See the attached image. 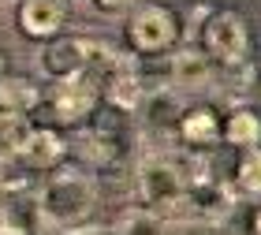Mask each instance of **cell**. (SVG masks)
Instances as JSON below:
<instances>
[{
  "label": "cell",
  "mask_w": 261,
  "mask_h": 235,
  "mask_svg": "<svg viewBox=\"0 0 261 235\" xmlns=\"http://www.w3.org/2000/svg\"><path fill=\"white\" fill-rule=\"evenodd\" d=\"M97 209V179L86 168H56L38 191V213L53 228L79 231Z\"/></svg>",
  "instance_id": "1"
},
{
  "label": "cell",
  "mask_w": 261,
  "mask_h": 235,
  "mask_svg": "<svg viewBox=\"0 0 261 235\" xmlns=\"http://www.w3.org/2000/svg\"><path fill=\"white\" fill-rule=\"evenodd\" d=\"M183 38V27H179V15L168 8V4H135L130 8V19H127V41L130 49L142 53V56H161V53H175V45Z\"/></svg>",
  "instance_id": "2"
},
{
  "label": "cell",
  "mask_w": 261,
  "mask_h": 235,
  "mask_svg": "<svg viewBox=\"0 0 261 235\" xmlns=\"http://www.w3.org/2000/svg\"><path fill=\"white\" fill-rule=\"evenodd\" d=\"M187 172L179 168V161L172 157H149L138 164V175H135V191H138V202L153 209V213H172V209L187 205Z\"/></svg>",
  "instance_id": "3"
},
{
  "label": "cell",
  "mask_w": 261,
  "mask_h": 235,
  "mask_svg": "<svg viewBox=\"0 0 261 235\" xmlns=\"http://www.w3.org/2000/svg\"><path fill=\"white\" fill-rule=\"evenodd\" d=\"M201 49L209 53V60L217 67H235L250 60V34H246L243 15L235 11H213L201 22Z\"/></svg>",
  "instance_id": "4"
},
{
  "label": "cell",
  "mask_w": 261,
  "mask_h": 235,
  "mask_svg": "<svg viewBox=\"0 0 261 235\" xmlns=\"http://www.w3.org/2000/svg\"><path fill=\"white\" fill-rule=\"evenodd\" d=\"M101 101V82L93 75H79V79H60L49 86V109L60 123L75 127V123H86L93 109Z\"/></svg>",
  "instance_id": "5"
},
{
  "label": "cell",
  "mask_w": 261,
  "mask_h": 235,
  "mask_svg": "<svg viewBox=\"0 0 261 235\" xmlns=\"http://www.w3.org/2000/svg\"><path fill=\"white\" fill-rule=\"evenodd\" d=\"M90 56H93V38L82 34H56L41 53V75L60 82V79H79L90 75Z\"/></svg>",
  "instance_id": "6"
},
{
  "label": "cell",
  "mask_w": 261,
  "mask_h": 235,
  "mask_svg": "<svg viewBox=\"0 0 261 235\" xmlns=\"http://www.w3.org/2000/svg\"><path fill=\"white\" fill-rule=\"evenodd\" d=\"M11 153L30 172H53V168H60V161L67 153V142L56 127H27L19 135V142L11 146Z\"/></svg>",
  "instance_id": "7"
},
{
  "label": "cell",
  "mask_w": 261,
  "mask_h": 235,
  "mask_svg": "<svg viewBox=\"0 0 261 235\" xmlns=\"http://www.w3.org/2000/svg\"><path fill=\"white\" fill-rule=\"evenodd\" d=\"M67 22V0H19L15 27L34 41H53Z\"/></svg>",
  "instance_id": "8"
},
{
  "label": "cell",
  "mask_w": 261,
  "mask_h": 235,
  "mask_svg": "<svg viewBox=\"0 0 261 235\" xmlns=\"http://www.w3.org/2000/svg\"><path fill=\"white\" fill-rule=\"evenodd\" d=\"M175 138L191 149H213L224 138V127H220V112L213 109L209 101H198V105H183L179 112V123H175Z\"/></svg>",
  "instance_id": "9"
},
{
  "label": "cell",
  "mask_w": 261,
  "mask_h": 235,
  "mask_svg": "<svg viewBox=\"0 0 261 235\" xmlns=\"http://www.w3.org/2000/svg\"><path fill=\"white\" fill-rule=\"evenodd\" d=\"M213 79H217V64L209 60L205 49H175L172 60H168V82L175 90H187V93H198L213 86Z\"/></svg>",
  "instance_id": "10"
},
{
  "label": "cell",
  "mask_w": 261,
  "mask_h": 235,
  "mask_svg": "<svg viewBox=\"0 0 261 235\" xmlns=\"http://www.w3.org/2000/svg\"><path fill=\"white\" fill-rule=\"evenodd\" d=\"M146 93H149L146 82H142V75L127 60H120L109 75L101 79V97L109 101L112 109H120V112H138L142 101H146Z\"/></svg>",
  "instance_id": "11"
},
{
  "label": "cell",
  "mask_w": 261,
  "mask_h": 235,
  "mask_svg": "<svg viewBox=\"0 0 261 235\" xmlns=\"http://www.w3.org/2000/svg\"><path fill=\"white\" fill-rule=\"evenodd\" d=\"M187 205L198 220H209V224H220V220L231 217L235 209V191L224 179H205L187 187Z\"/></svg>",
  "instance_id": "12"
},
{
  "label": "cell",
  "mask_w": 261,
  "mask_h": 235,
  "mask_svg": "<svg viewBox=\"0 0 261 235\" xmlns=\"http://www.w3.org/2000/svg\"><path fill=\"white\" fill-rule=\"evenodd\" d=\"M0 105H4L8 112H15V116H30L41 105V86L30 75L8 71L4 79H0Z\"/></svg>",
  "instance_id": "13"
},
{
  "label": "cell",
  "mask_w": 261,
  "mask_h": 235,
  "mask_svg": "<svg viewBox=\"0 0 261 235\" xmlns=\"http://www.w3.org/2000/svg\"><path fill=\"white\" fill-rule=\"evenodd\" d=\"M224 142L235 149H254L261 146V112L250 105H239L228 120H224Z\"/></svg>",
  "instance_id": "14"
},
{
  "label": "cell",
  "mask_w": 261,
  "mask_h": 235,
  "mask_svg": "<svg viewBox=\"0 0 261 235\" xmlns=\"http://www.w3.org/2000/svg\"><path fill=\"white\" fill-rule=\"evenodd\" d=\"M142 120L149 127H175L179 123V112H183V101L175 97V90H164V93H146L142 101Z\"/></svg>",
  "instance_id": "15"
},
{
  "label": "cell",
  "mask_w": 261,
  "mask_h": 235,
  "mask_svg": "<svg viewBox=\"0 0 261 235\" xmlns=\"http://www.w3.org/2000/svg\"><path fill=\"white\" fill-rule=\"evenodd\" d=\"M235 187L250 198H261V146L254 149H239L235 161Z\"/></svg>",
  "instance_id": "16"
},
{
  "label": "cell",
  "mask_w": 261,
  "mask_h": 235,
  "mask_svg": "<svg viewBox=\"0 0 261 235\" xmlns=\"http://www.w3.org/2000/svg\"><path fill=\"white\" fill-rule=\"evenodd\" d=\"M75 146H79V153H82L86 164H109L116 157V142L105 131H97V127H93V131H79Z\"/></svg>",
  "instance_id": "17"
},
{
  "label": "cell",
  "mask_w": 261,
  "mask_h": 235,
  "mask_svg": "<svg viewBox=\"0 0 261 235\" xmlns=\"http://www.w3.org/2000/svg\"><path fill=\"white\" fill-rule=\"evenodd\" d=\"M116 235H164V217L153 209H130L123 213V220L116 224Z\"/></svg>",
  "instance_id": "18"
},
{
  "label": "cell",
  "mask_w": 261,
  "mask_h": 235,
  "mask_svg": "<svg viewBox=\"0 0 261 235\" xmlns=\"http://www.w3.org/2000/svg\"><path fill=\"white\" fill-rule=\"evenodd\" d=\"M27 172L30 168H22V161L11 149H4L0 153V191H22L27 187Z\"/></svg>",
  "instance_id": "19"
},
{
  "label": "cell",
  "mask_w": 261,
  "mask_h": 235,
  "mask_svg": "<svg viewBox=\"0 0 261 235\" xmlns=\"http://www.w3.org/2000/svg\"><path fill=\"white\" fill-rule=\"evenodd\" d=\"M220 79H224V86H228L231 93H246V90L254 86V64L243 60V64H235V67H220Z\"/></svg>",
  "instance_id": "20"
},
{
  "label": "cell",
  "mask_w": 261,
  "mask_h": 235,
  "mask_svg": "<svg viewBox=\"0 0 261 235\" xmlns=\"http://www.w3.org/2000/svg\"><path fill=\"white\" fill-rule=\"evenodd\" d=\"M22 131H27V116H15V112H8L4 105H0V146L11 149Z\"/></svg>",
  "instance_id": "21"
},
{
  "label": "cell",
  "mask_w": 261,
  "mask_h": 235,
  "mask_svg": "<svg viewBox=\"0 0 261 235\" xmlns=\"http://www.w3.org/2000/svg\"><path fill=\"white\" fill-rule=\"evenodd\" d=\"M93 11H101V15H123V11L135 8V0H90Z\"/></svg>",
  "instance_id": "22"
},
{
  "label": "cell",
  "mask_w": 261,
  "mask_h": 235,
  "mask_svg": "<svg viewBox=\"0 0 261 235\" xmlns=\"http://www.w3.org/2000/svg\"><path fill=\"white\" fill-rule=\"evenodd\" d=\"M175 235H220V228H217V224H209V220H198V217H194L191 224H183Z\"/></svg>",
  "instance_id": "23"
},
{
  "label": "cell",
  "mask_w": 261,
  "mask_h": 235,
  "mask_svg": "<svg viewBox=\"0 0 261 235\" xmlns=\"http://www.w3.org/2000/svg\"><path fill=\"white\" fill-rule=\"evenodd\" d=\"M0 235H15V224H11V213L0 205Z\"/></svg>",
  "instance_id": "24"
},
{
  "label": "cell",
  "mask_w": 261,
  "mask_h": 235,
  "mask_svg": "<svg viewBox=\"0 0 261 235\" xmlns=\"http://www.w3.org/2000/svg\"><path fill=\"white\" fill-rule=\"evenodd\" d=\"M4 60H8V56H4V53H0V79H4V75H8V71H11V67H8V64H4Z\"/></svg>",
  "instance_id": "25"
},
{
  "label": "cell",
  "mask_w": 261,
  "mask_h": 235,
  "mask_svg": "<svg viewBox=\"0 0 261 235\" xmlns=\"http://www.w3.org/2000/svg\"><path fill=\"white\" fill-rule=\"evenodd\" d=\"M254 235H261V209L254 213Z\"/></svg>",
  "instance_id": "26"
}]
</instances>
